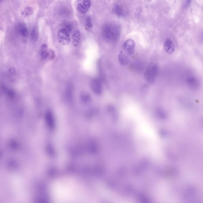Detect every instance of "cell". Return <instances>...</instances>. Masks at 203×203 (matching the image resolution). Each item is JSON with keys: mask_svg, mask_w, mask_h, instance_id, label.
Masks as SVG:
<instances>
[{"mask_svg": "<svg viewBox=\"0 0 203 203\" xmlns=\"http://www.w3.org/2000/svg\"><path fill=\"white\" fill-rule=\"evenodd\" d=\"M39 37V32L37 27L33 28L31 33V39L33 41H37Z\"/></svg>", "mask_w": 203, "mask_h": 203, "instance_id": "7c38bea8", "label": "cell"}, {"mask_svg": "<svg viewBox=\"0 0 203 203\" xmlns=\"http://www.w3.org/2000/svg\"><path fill=\"white\" fill-rule=\"evenodd\" d=\"M102 34L104 40L108 42L116 41L120 35L118 26L112 23H106L103 26Z\"/></svg>", "mask_w": 203, "mask_h": 203, "instance_id": "6da1fadb", "label": "cell"}, {"mask_svg": "<svg viewBox=\"0 0 203 203\" xmlns=\"http://www.w3.org/2000/svg\"><path fill=\"white\" fill-rule=\"evenodd\" d=\"M64 29H65L68 33H70L72 31V29H73V26L70 23L66 22L64 24Z\"/></svg>", "mask_w": 203, "mask_h": 203, "instance_id": "e0dca14e", "label": "cell"}, {"mask_svg": "<svg viewBox=\"0 0 203 203\" xmlns=\"http://www.w3.org/2000/svg\"><path fill=\"white\" fill-rule=\"evenodd\" d=\"M85 27V28L87 30H89L92 28V22L91 17L89 16H87L86 18Z\"/></svg>", "mask_w": 203, "mask_h": 203, "instance_id": "9a60e30c", "label": "cell"}, {"mask_svg": "<svg viewBox=\"0 0 203 203\" xmlns=\"http://www.w3.org/2000/svg\"><path fill=\"white\" fill-rule=\"evenodd\" d=\"M33 8L30 6H27L25 8L22 12V14L25 16H27L31 15L33 13Z\"/></svg>", "mask_w": 203, "mask_h": 203, "instance_id": "5bb4252c", "label": "cell"}, {"mask_svg": "<svg viewBox=\"0 0 203 203\" xmlns=\"http://www.w3.org/2000/svg\"><path fill=\"white\" fill-rule=\"evenodd\" d=\"M41 56L43 59H45L48 57V51L46 44H43L41 46Z\"/></svg>", "mask_w": 203, "mask_h": 203, "instance_id": "8fae6325", "label": "cell"}, {"mask_svg": "<svg viewBox=\"0 0 203 203\" xmlns=\"http://www.w3.org/2000/svg\"><path fill=\"white\" fill-rule=\"evenodd\" d=\"M8 73L9 74L12 75V76H15L16 75V72L15 69L14 68H10L8 70Z\"/></svg>", "mask_w": 203, "mask_h": 203, "instance_id": "d6986e66", "label": "cell"}, {"mask_svg": "<svg viewBox=\"0 0 203 203\" xmlns=\"http://www.w3.org/2000/svg\"><path fill=\"white\" fill-rule=\"evenodd\" d=\"M165 52L169 55L173 53L175 50V46L173 42L169 39L165 40L164 44Z\"/></svg>", "mask_w": 203, "mask_h": 203, "instance_id": "8992f818", "label": "cell"}, {"mask_svg": "<svg viewBox=\"0 0 203 203\" xmlns=\"http://www.w3.org/2000/svg\"><path fill=\"white\" fill-rule=\"evenodd\" d=\"M91 5V1L89 0H85L81 3L77 5V10L81 14L85 13L88 10Z\"/></svg>", "mask_w": 203, "mask_h": 203, "instance_id": "5b68a950", "label": "cell"}, {"mask_svg": "<svg viewBox=\"0 0 203 203\" xmlns=\"http://www.w3.org/2000/svg\"><path fill=\"white\" fill-rule=\"evenodd\" d=\"M135 42L131 39H129L125 41L123 46L125 51L129 55H133L135 51Z\"/></svg>", "mask_w": 203, "mask_h": 203, "instance_id": "277c9868", "label": "cell"}, {"mask_svg": "<svg viewBox=\"0 0 203 203\" xmlns=\"http://www.w3.org/2000/svg\"><path fill=\"white\" fill-rule=\"evenodd\" d=\"M73 44L75 47H77L80 44L81 40V33L78 30H76L73 33L72 36Z\"/></svg>", "mask_w": 203, "mask_h": 203, "instance_id": "30bf717a", "label": "cell"}, {"mask_svg": "<svg viewBox=\"0 0 203 203\" xmlns=\"http://www.w3.org/2000/svg\"><path fill=\"white\" fill-rule=\"evenodd\" d=\"M114 11L115 14L119 16H122L124 15V10L121 5H116L115 6Z\"/></svg>", "mask_w": 203, "mask_h": 203, "instance_id": "4fadbf2b", "label": "cell"}, {"mask_svg": "<svg viewBox=\"0 0 203 203\" xmlns=\"http://www.w3.org/2000/svg\"><path fill=\"white\" fill-rule=\"evenodd\" d=\"M58 39L61 45H66L69 44L70 38L69 33L64 28L61 29L58 33Z\"/></svg>", "mask_w": 203, "mask_h": 203, "instance_id": "3957f363", "label": "cell"}, {"mask_svg": "<svg viewBox=\"0 0 203 203\" xmlns=\"http://www.w3.org/2000/svg\"><path fill=\"white\" fill-rule=\"evenodd\" d=\"M17 30L18 32L20 33L22 37L24 38H27L29 36V31L27 27L25 25L23 24H19L17 27Z\"/></svg>", "mask_w": 203, "mask_h": 203, "instance_id": "52a82bcc", "label": "cell"}, {"mask_svg": "<svg viewBox=\"0 0 203 203\" xmlns=\"http://www.w3.org/2000/svg\"><path fill=\"white\" fill-rule=\"evenodd\" d=\"M55 52H54V51H53L52 50L50 49L49 51H48V57L50 59L52 60L55 58Z\"/></svg>", "mask_w": 203, "mask_h": 203, "instance_id": "ac0fdd59", "label": "cell"}, {"mask_svg": "<svg viewBox=\"0 0 203 203\" xmlns=\"http://www.w3.org/2000/svg\"><path fill=\"white\" fill-rule=\"evenodd\" d=\"M158 71V67L156 64L150 63L144 72V77L149 83L153 82L156 78Z\"/></svg>", "mask_w": 203, "mask_h": 203, "instance_id": "7a4b0ae2", "label": "cell"}, {"mask_svg": "<svg viewBox=\"0 0 203 203\" xmlns=\"http://www.w3.org/2000/svg\"><path fill=\"white\" fill-rule=\"evenodd\" d=\"M70 12V10L66 6H62L60 10V13L63 16H67Z\"/></svg>", "mask_w": 203, "mask_h": 203, "instance_id": "2e32d148", "label": "cell"}, {"mask_svg": "<svg viewBox=\"0 0 203 203\" xmlns=\"http://www.w3.org/2000/svg\"><path fill=\"white\" fill-rule=\"evenodd\" d=\"M118 60L119 64L122 66H125L127 65L129 62V60L127 56L123 52L121 51L118 56Z\"/></svg>", "mask_w": 203, "mask_h": 203, "instance_id": "9c48e42d", "label": "cell"}, {"mask_svg": "<svg viewBox=\"0 0 203 203\" xmlns=\"http://www.w3.org/2000/svg\"><path fill=\"white\" fill-rule=\"evenodd\" d=\"M91 87L93 90L97 93H101L102 91V85L100 81L98 79H94L91 82Z\"/></svg>", "mask_w": 203, "mask_h": 203, "instance_id": "ba28073f", "label": "cell"}]
</instances>
